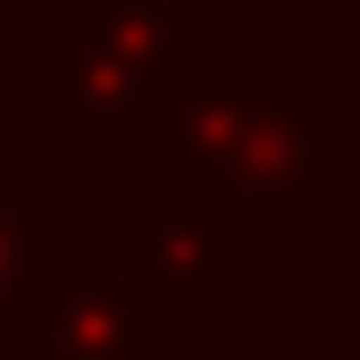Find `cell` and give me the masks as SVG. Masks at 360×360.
Instances as JSON below:
<instances>
[{
    "mask_svg": "<svg viewBox=\"0 0 360 360\" xmlns=\"http://www.w3.org/2000/svg\"><path fill=\"white\" fill-rule=\"evenodd\" d=\"M352 160V126L302 76H210L168 117V176L218 201L243 235H310L319 176Z\"/></svg>",
    "mask_w": 360,
    "mask_h": 360,
    "instance_id": "1",
    "label": "cell"
},
{
    "mask_svg": "<svg viewBox=\"0 0 360 360\" xmlns=\"http://www.w3.org/2000/svg\"><path fill=\"white\" fill-rule=\"evenodd\" d=\"M243 269V226L218 210V201H201L193 184H160V193H134L126 201V285L151 302V310H201L226 276Z\"/></svg>",
    "mask_w": 360,
    "mask_h": 360,
    "instance_id": "3",
    "label": "cell"
},
{
    "mask_svg": "<svg viewBox=\"0 0 360 360\" xmlns=\"http://www.w3.org/2000/svg\"><path fill=\"white\" fill-rule=\"evenodd\" d=\"M319 8H360V0H319Z\"/></svg>",
    "mask_w": 360,
    "mask_h": 360,
    "instance_id": "6",
    "label": "cell"
},
{
    "mask_svg": "<svg viewBox=\"0 0 360 360\" xmlns=\"http://www.w3.org/2000/svg\"><path fill=\"white\" fill-rule=\"evenodd\" d=\"M59 293V269H51V201L25 193L17 168L0 160V344L42 319V302Z\"/></svg>",
    "mask_w": 360,
    "mask_h": 360,
    "instance_id": "5",
    "label": "cell"
},
{
    "mask_svg": "<svg viewBox=\"0 0 360 360\" xmlns=\"http://www.w3.org/2000/svg\"><path fill=\"white\" fill-rule=\"evenodd\" d=\"M42 360H168V310H151L134 285L59 276L42 302Z\"/></svg>",
    "mask_w": 360,
    "mask_h": 360,
    "instance_id": "4",
    "label": "cell"
},
{
    "mask_svg": "<svg viewBox=\"0 0 360 360\" xmlns=\"http://www.w3.org/2000/svg\"><path fill=\"white\" fill-rule=\"evenodd\" d=\"M201 42L193 0H84V34L42 51V109L59 126H168L210 84Z\"/></svg>",
    "mask_w": 360,
    "mask_h": 360,
    "instance_id": "2",
    "label": "cell"
}]
</instances>
